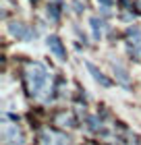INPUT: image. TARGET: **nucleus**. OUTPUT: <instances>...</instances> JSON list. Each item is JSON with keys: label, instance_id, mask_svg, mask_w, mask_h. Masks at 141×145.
<instances>
[{"label": "nucleus", "instance_id": "7ed1b4c3", "mask_svg": "<svg viewBox=\"0 0 141 145\" xmlns=\"http://www.w3.org/2000/svg\"><path fill=\"white\" fill-rule=\"evenodd\" d=\"M9 31L15 37H19V39H33L35 37V31L33 29H29V25H25V23H10L9 25Z\"/></svg>", "mask_w": 141, "mask_h": 145}, {"label": "nucleus", "instance_id": "39448f33", "mask_svg": "<svg viewBox=\"0 0 141 145\" xmlns=\"http://www.w3.org/2000/svg\"><path fill=\"white\" fill-rule=\"evenodd\" d=\"M85 67H87V71L91 72V77L96 79V81H98L100 85H104V87H110V85H112V81H110V79H108V77H106L102 71H100V69L96 67V64H91V62H85Z\"/></svg>", "mask_w": 141, "mask_h": 145}, {"label": "nucleus", "instance_id": "423d86ee", "mask_svg": "<svg viewBox=\"0 0 141 145\" xmlns=\"http://www.w3.org/2000/svg\"><path fill=\"white\" fill-rule=\"evenodd\" d=\"M89 23H91V29H93V37H96V39H100V35H102V21H100V19L98 17H91L89 19Z\"/></svg>", "mask_w": 141, "mask_h": 145}, {"label": "nucleus", "instance_id": "f03ea898", "mask_svg": "<svg viewBox=\"0 0 141 145\" xmlns=\"http://www.w3.org/2000/svg\"><path fill=\"white\" fill-rule=\"evenodd\" d=\"M2 139H4L6 145H25L23 133L19 131L17 124H10V122L2 124Z\"/></svg>", "mask_w": 141, "mask_h": 145}, {"label": "nucleus", "instance_id": "0eeeda50", "mask_svg": "<svg viewBox=\"0 0 141 145\" xmlns=\"http://www.w3.org/2000/svg\"><path fill=\"white\" fill-rule=\"evenodd\" d=\"M112 69H114V72H116V77H118V81L123 83V85H129V75L120 69V67H116V64H112Z\"/></svg>", "mask_w": 141, "mask_h": 145}, {"label": "nucleus", "instance_id": "1a4fd4ad", "mask_svg": "<svg viewBox=\"0 0 141 145\" xmlns=\"http://www.w3.org/2000/svg\"><path fill=\"white\" fill-rule=\"evenodd\" d=\"M100 2L104 4V8H110V4H112V0H100Z\"/></svg>", "mask_w": 141, "mask_h": 145}, {"label": "nucleus", "instance_id": "20e7f679", "mask_svg": "<svg viewBox=\"0 0 141 145\" xmlns=\"http://www.w3.org/2000/svg\"><path fill=\"white\" fill-rule=\"evenodd\" d=\"M46 44H48V48L54 52V56L58 58V60H66V50H64L62 42H60V37H56V35H48Z\"/></svg>", "mask_w": 141, "mask_h": 145}, {"label": "nucleus", "instance_id": "6e6552de", "mask_svg": "<svg viewBox=\"0 0 141 145\" xmlns=\"http://www.w3.org/2000/svg\"><path fill=\"white\" fill-rule=\"evenodd\" d=\"M48 17H50V19H54V21H56V19L60 17V10L56 8L54 4H50V6H48Z\"/></svg>", "mask_w": 141, "mask_h": 145}, {"label": "nucleus", "instance_id": "f257e3e1", "mask_svg": "<svg viewBox=\"0 0 141 145\" xmlns=\"http://www.w3.org/2000/svg\"><path fill=\"white\" fill-rule=\"evenodd\" d=\"M25 79H27V85H29V93L33 97H39L42 95V91H46L48 87V69L44 67V64L39 62H31L27 71H25Z\"/></svg>", "mask_w": 141, "mask_h": 145}]
</instances>
